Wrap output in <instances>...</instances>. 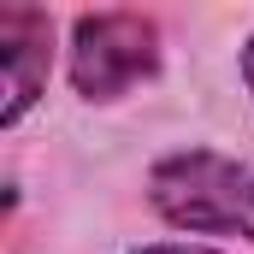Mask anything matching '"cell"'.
<instances>
[{
    "instance_id": "cell-1",
    "label": "cell",
    "mask_w": 254,
    "mask_h": 254,
    "mask_svg": "<svg viewBox=\"0 0 254 254\" xmlns=\"http://www.w3.org/2000/svg\"><path fill=\"white\" fill-rule=\"evenodd\" d=\"M154 207L184 231L254 237V166L219 160V154H178L154 166Z\"/></svg>"
},
{
    "instance_id": "cell-2",
    "label": "cell",
    "mask_w": 254,
    "mask_h": 254,
    "mask_svg": "<svg viewBox=\"0 0 254 254\" xmlns=\"http://www.w3.org/2000/svg\"><path fill=\"white\" fill-rule=\"evenodd\" d=\"M160 65V36L148 18L136 12H101L77 24V48H71V83L89 101H113L130 83H142Z\"/></svg>"
},
{
    "instance_id": "cell-3",
    "label": "cell",
    "mask_w": 254,
    "mask_h": 254,
    "mask_svg": "<svg viewBox=\"0 0 254 254\" xmlns=\"http://www.w3.org/2000/svg\"><path fill=\"white\" fill-rule=\"evenodd\" d=\"M0 54H6V107H0V119L12 125V119H24V107L48 83V18L24 12V6H6L0 12Z\"/></svg>"
},
{
    "instance_id": "cell-4",
    "label": "cell",
    "mask_w": 254,
    "mask_h": 254,
    "mask_svg": "<svg viewBox=\"0 0 254 254\" xmlns=\"http://www.w3.org/2000/svg\"><path fill=\"white\" fill-rule=\"evenodd\" d=\"M142 254H213V249H142Z\"/></svg>"
},
{
    "instance_id": "cell-5",
    "label": "cell",
    "mask_w": 254,
    "mask_h": 254,
    "mask_svg": "<svg viewBox=\"0 0 254 254\" xmlns=\"http://www.w3.org/2000/svg\"><path fill=\"white\" fill-rule=\"evenodd\" d=\"M243 65H249V89H254V42H249V60H243Z\"/></svg>"
}]
</instances>
